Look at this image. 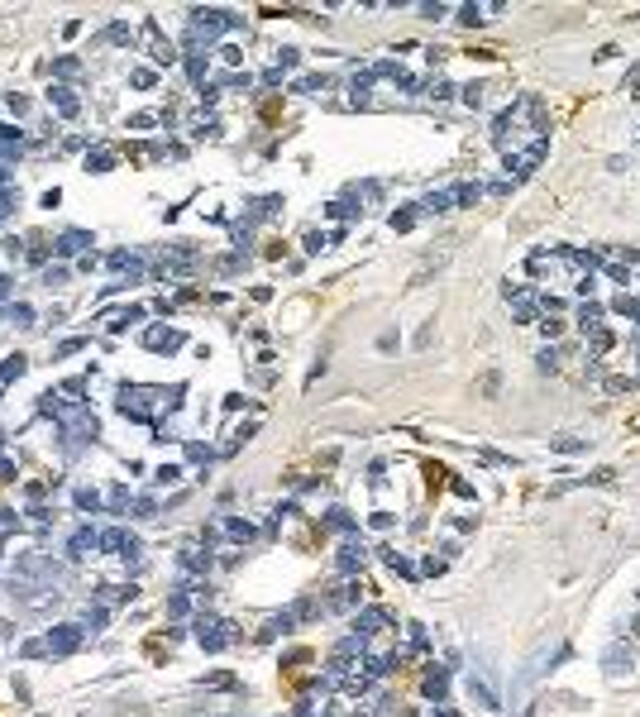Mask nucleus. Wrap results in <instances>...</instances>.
Segmentation results:
<instances>
[{"label":"nucleus","mask_w":640,"mask_h":717,"mask_svg":"<svg viewBox=\"0 0 640 717\" xmlns=\"http://www.w3.org/2000/svg\"><path fill=\"white\" fill-rule=\"evenodd\" d=\"M82 249H91V234H87V230H67V234L58 239V258H77Z\"/></svg>","instance_id":"7"},{"label":"nucleus","mask_w":640,"mask_h":717,"mask_svg":"<svg viewBox=\"0 0 640 717\" xmlns=\"http://www.w3.org/2000/svg\"><path fill=\"white\" fill-rule=\"evenodd\" d=\"M177 564H182V574H201V569H211V550H182Z\"/></svg>","instance_id":"11"},{"label":"nucleus","mask_w":640,"mask_h":717,"mask_svg":"<svg viewBox=\"0 0 640 717\" xmlns=\"http://www.w3.org/2000/svg\"><path fill=\"white\" fill-rule=\"evenodd\" d=\"M225 536H229V540H253V521L229 516V521H225Z\"/></svg>","instance_id":"12"},{"label":"nucleus","mask_w":640,"mask_h":717,"mask_svg":"<svg viewBox=\"0 0 640 717\" xmlns=\"http://www.w3.org/2000/svg\"><path fill=\"white\" fill-rule=\"evenodd\" d=\"M358 569H363V545L349 536L344 550H339V574H358Z\"/></svg>","instance_id":"9"},{"label":"nucleus","mask_w":640,"mask_h":717,"mask_svg":"<svg viewBox=\"0 0 640 717\" xmlns=\"http://www.w3.org/2000/svg\"><path fill=\"white\" fill-rule=\"evenodd\" d=\"M82 344H87V340H82V335H72V340H62V344H53V359H67V354H77Z\"/></svg>","instance_id":"19"},{"label":"nucleus","mask_w":640,"mask_h":717,"mask_svg":"<svg viewBox=\"0 0 640 717\" xmlns=\"http://www.w3.org/2000/svg\"><path fill=\"white\" fill-rule=\"evenodd\" d=\"M387 621H392V613H382V608H368V613L358 617V626H354V636H358V641H368V636H373V631H382Z\"/></svg>","instance_id":"6"},{"label":"nucleus","mask_w":640,"mask_h":717,"mask_svg":"<svg viewBox=\"0 0 640 717\" xmlns=\"http://www.w3.org/2000/svg\"><path fill=\"white\" fill-rule=\"evenodd\" d=\"M464 101L478 105V101H483V87H478V82H473V87H464Z\"/></svg>","instance_id":"35"},{"label":"nucleus","mask_w":640,"mask_h":717,"mask_svg":"<svg viewBox=\"0 0 640 717\" xmlns=\"http://www.w3.org/2000/svg\"><path fill=\"white\" fill-rule=\"evenodd\" d=\"M58 574H62V564H58V560H48V555H19V560H14V579H10V584L43 588V584H53Z\"/></svg>","instance_id":"2"},{"label":"nucleus","mask_w":640,"mask_h":717,"mask_svg":"<svg viewBox=\"0 0 640 717\" xmlns=\"http://www.w3.org/2000/svg\"><path fill=\"white\" fill-rule=\"evenodd\" d=\"M82 626H87V631H101V626H106V608H87Z\"/></svg>","instance_id":"21"},{"label":"nucleus","mask_w":640,"mask_h":717,"mask_svg":"<svg viewBox=\"0 0 640 717\" xmlns=\"http://www.w3.org/2000/svg\"><path fill=\"white\" fill-rule=\"evenodd\" d=\"M129 82H134V87H139V91H148V87H153V82H158V77H153V72H134V77H129Z\"/></svg>","instance_id":"30"},{"label":"nucleus","mask_w":640,"mask_h":717,"mask_svg":"<svg viewBox=\"0 0 640 717\" xmlns=\"http://www.w3.org/2000/svg\"><path fill=\"white\" fill-rule=\"evenodd\" d=\"M540 368L554 373V368H559V354H554V349H540Z\"/></svg>","instance_id":"29"},{"label":"nucleus","mask_w":640,"mask_h":717,"mask_svg":"<svg viewBox=\"0 0 640 717\" xmlns=\"http://www.w3.org/2000/svg\"><path fill=\"white\" fill-rule=\"evenodd\" d=\"M158 402H168V407H177L182 402V388H172V393H163V388H144V383H124L119 393H115V407L119 416H129V421H148Z\"/></svg>","instance_id":"1"},{"label":"nucleus","mask_w":640,"mask_h":717,"mask_svg":"<svg viewBox=\"0 0 640 717\" xmlns=\"http://www.w3.org/2000/svg\"><path fill=\"white\" fill-rule=\"evenodd\" d=\"M48 105L62 115V120H77L82 115V101H77V91H67V87H48Z\"/></svg>","instance_id":"5"},{"label":"nucleus","mask_w":640,"mask_h":717,"mask_svg":"<svg viewBox=\"0 0 640 717\" xmlns=\"http://www.w3.org/2000/svg\"><path fill=\"white\" fill-rule=\"evenodd\" d=\"M82 636H87V626H53L43 641H48V655H53V660H62V655L82 650Z\"/></svg>","instance_id":"3"},{"label":"nucleus","mask_w":640,"mask_h":717,"mask_svg":"<svg viewBox=\"0 0 640 717\" xmlns=\"http://www.w3.org/2000/svg\"><path fill=\"white\" fill-rule=\"evenodd\" d=\"M87 168H91V173H106V168H115V153H91Z\"/></svg>","instance_id":"23"},{"label":"nucleus","mask_w":640,"mask_h":717,"mask_svg":"<svg viewBox=\"0 0 640 717\" xmlns=\"http://www.w3.org/2000/svg\"><path fill=\"white\" fill-rule=\"evenodd\" d=\"M110 43H134V34H129V24H110V34H106Z\"/></svg>","instance_id":"27"},{"label":"nucleus","mask_w":640,"mask_h":717,"mask_svg":"<svg viewBox=\"0 0 640 717\" xmlns=\"http://www.w3.org/2000/svg\"><path fill=\"white\" fill-rule=\"evenodd\" d=\"M421 694L439 703V698L449 694V674H444V670H426V684H421Z\"/></svg>","instance_id":"10"},{"label":"nucleus","mask_w":640,"mask_h":717,"mask_svg":"<svg viewBox=\"0 0 640 717\" xmlns=\"http://www.w3.org/2000/svg\"><path fill=\"white\" fill-rule=\"evenodd\" d=\"M77 507H101V493H96V488H82V493H77Z\"/></svg>","instance_id":"28"},{"label":"nucleus","mask_w":640,"mask_h":717,"mask_svg":"<svg viewBox=\"0 0 640 717\" xmlns=\"http://www.w3.org/2000/svg\"><path fill=\"white\" fill-rule=\"evenodd\" d=\"M330 526H334V531H344V536H354V521H349L344 507H330Z\"/></svg>","instance_id":"18"},{"label":"nucleus","mask_w":640,"mask_h":717,"mask_svg":"<svg viewBox=\"0 0 640 717\" xmlns=\"http://www.w3.org/2000/svg\"><path fill=\"white\" fill-rule=\"evenodd\" d=\"M10 320H19V325H29V320H34V311H29V307H10Z\"/></svg>","instance_id":"33"},{"label":"nucleus","mask_w":640,"mask_h":717,"mask_svg":"<svg viewBox=\"0 0 640 717\" xmlns=\"http://www.w3.org/2000/svg\"><path fill=\"white\" fill-rule=\"evenodd\" d=\"M187 459H192V464L211 459V445H206V440H192V445H187Z\"/></svg>","instance_id":"22"},{"label":"nucleus","mask_w":640,"mask_h":717,"mask_svg":"<svg viewBox=\"0 0 640 717\" xmlns=\"http://www.w3.org/2000/svg\"><path fill=\"white\" fill-rule=\"evenodd\" d=\"M392 225H397V230H411V225H416V206H407V210H397V215H392Z\"/></svg>","instance_id":"24"},{"label":"nucleus","mask_w":640,"mask_h":717,"mask_svg":"<svg viewBox=\"0 0 640 717\" xmlns=\"http://www.w3.org/2000/svg\"><path fill=\"white\" fill-rule=\"evenodd\" d=\"M382 564H387L392 574H411V564H407V560H402L397 550H382Z\"/></svg>","instance_id":"20"},{"label":"nucleus","mask_w":640,"mask_h":717,"mask_svg":"<svg viewBox=\"0 0 640 717\" xmlns=\"http://www.w3.org/2000/svg\"><path fill=\"white\" fill-rule=\"evenodd\" d=\"M607 670L617 674V670H631V655H621V650H607Z\"/></svg>","instance_id":"26"},{"label":"nucleus","mask_w":640,"mask_h":717,"mask_svg":"<svg viewBox=\"0 0 640 717\" xmlns=\"http://www.w3.org/2000/svg\"><path fill=\"white\" fill-rule=\"evenodd\" d=\"M320 87H330V77H325V72H320V77H306V82H301V91H320Z\"/></svg>","instance_id":"32"},{"label":"nucleus","mask_w":640,"mask_h":717,"mask_svg":"<svg viewBox=\"0 0 640 717\" xmlns=\"http://www.w3.org/2000/svg\"><path fill=\"white\" fill-rule=\"evenodd\" d=\"M19 655H29V660H38V655H48V641L38 636V641H24V650Z\"/></svg>","instance_id":"25"},{"label":"nucleus","mask_w":640,"mask_h":717,"mask_svg":"<svg viewBox=\"0 0 640 717\" xmlns=\"http://www.w3.org/2000/svg\"><path fill=\"white\" fill-rule=\"evenodd\" d=\"M96 598H101V603H134V588H119V584L110 588V584H101Z\"/></svg>","instance_id":"14"},{"label":"nucleus","mask_w":640,"mask_h":717,"mask_svg":"<svg viewBox=\"0 0 640 717\" xmlns=\"http://www.w3.org/2000/svg\"><path fill=\"white\" fill-rule=\"evenodd\" d=\"M24 368H29V359H24V354H10V359L0 364V383H14Z\"/></svg>","instance_id":"13"},{"label":"nucleus","mask_w":640,"mask_h":717,"mask_svg":"<svg viewBox=\"0 0 640 717\" xmlns=\"http://www.w3.org/2000/svg\"><path fill=\"white\" fill-rule=\"evenodd\" d=\"M43 72H58V77H77V58H53Z\"/></svg>","instance_id":"16"},{"label":"nucleus","mask_w":640,"mask_h":717,"mask_svg":"<svg viewBox=\"0 0 640 717\" xmlns=\"http://www.w3.org/2000/svg\"><path fill=\"white\" fill-rule=\"evenodd\" d=\"M549 450H559V454H583L588 445H583V440H573V435H559V440H549Z\"/></svg>","instance_id":"15"},{"label":"nucleus","mask_w":640,"mask_h":717,"mask_svg":"<svg viewBox=\"0 0 640 717\" xmlns=\"http://www.w3.org/2000/svg\"><path fill=\"white\" fill-rule=\"evenodd\" d=\"M593 349H612V330H593Z\"/></svg>","instance_id":"31"},{"label":"nucleus","mask_w":640,"mask_h":717,"mask_svg":"<svg viewBox=\"0 0 640 717\" xmlns=\"http://www.w3.org/2000/svg\"><path fill=\"white\" fill-rule=\"evenodd\" d=\"M5 105H10L14 115H24V110H29V96H19V91H14V96H10V101H5Z\"/></svg>","instance_id":"34"},{"label":"nucleus","mask_w":640,"mask_h":717,"mask_svg":"<svg viewBox=\"0 0 640 717\" xmlns=\"http://www.w3.org/2000/svg\"><path fill=\"white\" fill-rule=\"evenodd\" d=\"M0 187H5V168H0Z\"/></svg>","instance_id":"36"},{"label":"nucleus","mask_w":640,"mask_h":717,"mask_svg":"<svg viewBox=\"0 0 640 717\" xmlns=\"http://www.w3.org/2000/svg\"><path fill=\"white\" fill-rule=\"evenodd\" d=\"M87 550H101V531H96V526H82V531L72 536V545H67V555H72V560H82Z\"/></svg>","instance_id":"8"},{"label":"nucleus","mask_w":640,"mask_h":717,"mask_svg":"<svg viewBox=\"0 0 640 717\" xmlns=\"http://www.w3.org/2000/svg\"><path fill=\"white\" fill-rule=\"evenodd\" d=\"M144 349H153V354H172V349H182V330H172V325H148L144 330Z\"/></svg>","instance_id":"4"},{"label":"nucleus","mask_w":640,"mask_h":717,"mask_svg":"<svg viewBox=\"0 0 640 717\" xmlns=\"http://www.w3.org/2000/svg\"><path fill=\"white\" fill-rule=\"evenodd\" d=\"M334 608H339V613H344V608H358V584L339 588V593H334Z\"/></svg>","instance_id":"17"}]
</instances>
